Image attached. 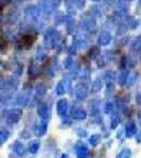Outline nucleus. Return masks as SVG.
<instances>
[{
    "instance_id": "nucleus-2",
    "label": "nucleus",
    "mask_w": 141,
    "mask_h": 158,
    "mask_svg": "<svg viewBox=\"0 0 141 158\" xmlns=\"http://www.w3.org/2000/svg\"><path fill=\"white\" fill-rule=\"evenodd\" d=\"M130 156H131V151L126 148V149H123L120 152V154L118 155V158H129Z\"/></svg>"
},
{
    "instance_id": "nucleus-3",
    "label": "nucleus",
    "mask_w": 141,
    "mask_h": 158,
    "mask_svg": "<svg viewBox=\"0 0 141 158\" xmlns=\"http://www.w3.org/2000/svg\"><path fill=\"white\" fill-rule=\"evenodd\" d=\"M62 158H67V157H66L65 155H64V157H62Z\"/></svg>"
},
{
    "instance_id": "nucleus-1",
    "label": "nucleus",
    "mask_w": 141,
    "mask_h": 158,
    "mask_svg": "<svg viewBox=\"0 0 141 158\" xmlns=\"http://www.w3.org/2000/svg\"><path fill=\"white\" fill-rule=\"evenodd\" d=\"M88 154V149L85 148H80L78 149V157L80 158H84Z\"/></svg>"
}]
</instances>
